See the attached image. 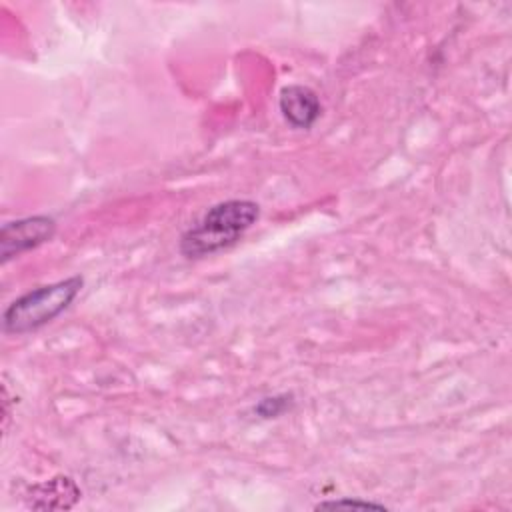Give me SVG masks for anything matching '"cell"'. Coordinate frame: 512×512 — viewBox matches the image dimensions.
<instances>
[{"label": "cell", "mask_w": 512, "mask_h": 512, "mask_svg": "<svg viewBox=\"0 0 512 512\" xmlns=\"http://www.w3.org/2000/svg\"><path fill=\"white\" fill-rule=\"evenodd\" d=\"M260 218V204L254 200H226L206 210L180 238V252L186 258H204L220 252L242 238Z\"/></svg>", "instance_id": "1"}, {"label": "cell", "mask_w": 512, "mask_h": 512, "mask_svg": "<svg viewBox=\"0 0 512 512\" xmlns=\"http://www.w3.org/2000/svg\"><path fill=\"white\" fill-rule=\"evenodd\" d=\"M84 286L82 276H70L46 286H38L14 302L2 314V326L6 334H28L34 332L56 316H60Z\"/></svg>", "instance_id": "2"}, {"label": "cell", "mask_w": 512, "mask_h": 512, "mask_svg": "<svg viewBox=\"0 0 512 512\" xmlns=\"http://www.w3.org/2000/svg\"><path fill=\"white\" fill-rule=\"evenodd\" d=\"M56 232V220L46 214L26 216L20 220L6 222L0 230V258L8 262L26 250H32L48 242Z\"/></svg>", "instance_id": "3"}, {"label": "cell", "mask_w": 512, "mask_h": 512, "mask_svg": "<svg viewBox=\"0 0 512 512\" xmlns=\"http://www.w3.org/2000/svg\"><path fill=\"white\" fill-rule=\"evenodd\" d=\"M278 108L284 120L298 130H308L320 118L322 104L318 94L302 84H290L280 90Z\"/></svg>", "instance_id": "4"}, {"label": "cell", "mask_w": 512, "mask_h": 512, "mask_svg": "<svg viewBox=\"0 0 512 512\" xmlns=\"http://www.w3.org/2000/svg\"><path fill=\"white\" fill-rule=\"evenodd\" d=\"M30 496L44 498L38 508H70L80 498V488L68 476H56L30 488Z\"/></svg>", "instance_id": "5"}, {"label": "cell", "mask_w": 512, "mask_h": 512, "mask_svg": "<svg viewBox=\"0 0 512 512\" xmlns=\"http://www.w3.org/2000/svg\"><path fill=\"white\" fill-rule=\"evenodd\" d=\"M292 404V396L288 394H280V396H270V398H262L258 404H256V412L262 416V418H276L280 414H284Z\"/></svg>", "instance_id": "6"}, {"label": "cell", "mask_w": 512, "mask_h": 512, "mask_svg": "<svg viewBox=\"0 0 512 512\" xmlns=\"http://www.w3.org/2000/svg\"><path fill=\"white\" fill-rule=\"evenodd\" d=\"M316 508H378L382 510L384 504H376L370 500H356V498H342V500H328L316 504Z\"/></svg>", "instance_id": "7"}]
</instances>
